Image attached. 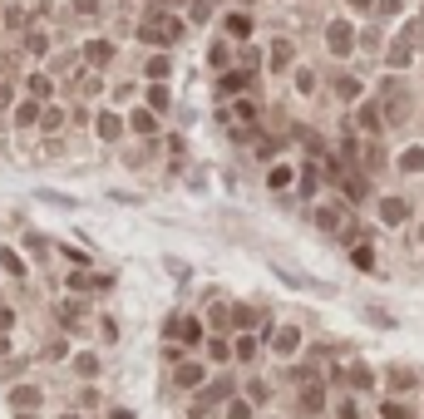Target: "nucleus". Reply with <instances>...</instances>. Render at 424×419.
<instances>
[{
    "mask_svg": "<svg viewBox=\"0 0 424 419\" xmlns=\"http://www.w3.org/2000/svg\"><path fill=\"white\" fill-rule=\"evenodd\" d=\"M355 267H365V272H370V267H375V252H370V247H355Z\"/></svg>",
    "mask_w": 424,
    "mask_h": 419,
    "instance_id": "obj_47",
    "label": "nucleus"
},
{
    "mask_svg": "<svg viewBox=\"0 0 424 419\" xmlns=\"http://www.w3.org/2000/svg\"><path fill=\"white\" fill-rule=\"evenodd\" d=\"M5 355H10V335H0V360H5Z\"/></svg>",
    "mask_w": 424,
    "mask_h": 419,
    "instance_id": "obj_52",
    "label": "nucleus"
},
{
    "mask_svg": "<svg viewBox=\"0 0 424 419\" xmlns=\"http://www.w3.org/2000/svg\"><path fill=\"white\" fill-rule=\"evenodd\" d=\"M345 5H350V10H370L375 0H345Z\"/></svg>",
    "mask_w": 424,
    "mask_h": 419,
    "instance_id": "obj_50",
    "label": "nucleus"
},
{
    "mask_svg": "<svg viewBox=\"0 0 424 419\" xmlns=\"http://www.w3.org/2000/svg\"><path fill=\"white\" fill-rule=\"evenodd\" d=\"M330 89H335V99H340V104H360V94H365V84H360L355 74H335V79H330Z\"/></svg>",
    "mask_w": 424,
    "mask_h": 419,
    "instance_id": "obj_28",
    "label": "nucleus"
},
{
    "mask_svg": "<svg viewBox=\"0 0 424 419\" xmlns=\"http://www.w3.org/2000/svg\"><path fill=\"white\" fill-rule=\"evenodd\" d=\"M40 108H45V104H35V99H25V94H20V104L10 108V128H15V133L40 128Z\"/></svg>",
    "mask_w": 424,
    "mask_h": 419,
    "instance_id": "obj_23",
    "label": "nucleus"
},
{
    "mask_svg": "<svg viewBox=\"0 0 424 419\" xmlns=\"http://www.w3.org/2000/svg\"><path fill=\"white\" fill-rule=\"evenodd\" d=\"M385 380H390V390H415V370H405V365H395Z\"/></svg>",
    "mask_w": 424,
    "mask_h": 419,
    "instance_id": "obj_42",
    "label": "nucleus"
},
{
    "mask_svg": "<svg viewBox=\"0 0 424 419\" xmlns=\"http://www.w3.org/2000/svg\"><path fill=\"white\" fill-rule=\"evenodd\" d=\"M252 30H257V20H252L247 10H237V5H232V10L222 15V35H227L232 45H247V40H252Z\"/></svg>",
    "mask_w": 424,
    "mask_h": 419,
    "instance_id": "obj_17",
    "label": "nucleus"
},
{
    "mask_svg": "<svg viewBox=\"0 0 424 419\" xmlns=\"http://www.w3.org/2000/svg\"><path fill=\"white\" fill-rule=\"evenodd\" d=\"M227 123H262V104L252 99V94H242V99H232V108H227Z\"/></svg>",
    "mask_w": 424,
    "mask_h": 419,
    "instance_id": "obj_24",
    "label": "nucleus"
},
{
    "mask_svg": "<svg viewBox=\"0 0 424 419\" xmlns=\"http://www.w3.org/2000/svg\"><path fill=\"white\" fill-rule=\"evenodd\" d=\"M311 222H316L320 232H350V203H345V198L316 203V208H311Z\"/></svg>",
    "mask_w": 424,
    "mask_h": 419,
    "instance_id": "obj_8",
    "label": "nucleus"
},
{
    "mask_svg": "<svg viewBox=\"0 0 424 419\" xmlns=\"http://www.w3.org/2000/svg\"><path fill=\"white\" fill-rule=\"evenodd\" d=\"M232 65H237V45H232L227 35L212 40V45H208V69H212V74H227Z\"/></svg>",
    "mask_w": 424,
    "mask_h": 419,
    "instance_id": "obj_21",
    "label": "nucleus"
},
{
    "mask_svg": "<svg viewBox=\"0 0 424 419\" xmlns=\"http://www.w3.org/2000/svg\"><path fill=\"white\" fill-rule=\"evenodd\" d=\"M188 15L183 10H138V25H133V35L148 45V50H178L183 40H188Z\"/></svg>",
    "mask_w": 424,
    "mask_h": 419,
    "instance_id": "obj_1",
    "label": "nucleus"
},
{
    "mask_svg": "<svg viewBox=\"0 0 424 419\" xmlns=\"http://www.w3.org/2000/svg\"><path fill=\"white\" fill-rule=\"evenodd\" d=\"M291 84H296L301 99H311V94L320 89V74H316V69H306V65H296V69H291Z\"/></svg>",
    "mask_w": 424,
    "mask_h": 419,
    "instance_id": "obj_32",
    "label": "nucleus"
},
{
    "mask_svg": "<svg viewBox=\"0 0 424 419\" xmlns=\"http://www.w3.org/2000/svg\"><path fill=\"white\" fill-rule=\"evenodd\" d=\"M257 355H262V340H257L252 330H237V335H232V360H237V365H252Z\"/></svg>",
    "mask_w": 424,
    "mask_h": 419,
    "instance_id": "obj_25",
    "label": "nucleus"
},
{
    "mask_svg": "<svg viewBox=\"0 0 424 419\" xmlns=\"http://www.w3.org/2000/svg\"><path fill=\"white\" fill-rule=\"evenodd\" d=\"M296 173H301V168H291V163H272V168H267V188H272V193H286V188L296 183Z\"/></svg>",
    "mask_w": 424,
    "mask_h": 419,
    "instance_id": "obj_30",
    "label": "nucleus"
},
{
    "mask_svg": "<svg viewBox=\"0 0 424 419\" xmlns=\"http://www.w3.org/2000/svg\"><path fill=\"white\" fill-rule=\"evenodd\" d=\"M143 108H153L158 118H168L173 113V84H143V99H138Z\"/></svg>",
    "mask_w": 424,
    "mask_h": 419,
    "instance_id": "obj_22",
    "label": "nucleus"
},
{
    "mask_svg": "<svg viewBox=\"0 0 424 419\" xmlns=\"http://www.w3.org/2000/svg\"><path fill=\"white\" fill-rule=\"evenodd\" d=\"M291 69H296V40L277 35V40L267 45V74L277 79V74H291Z\"/></svg>",
    "mask_w": 424,
    "mask_h": 419,
    "instance_id": "obj_12",
    "label": "nucleus"
},
{
    "mask_svg": "<svg viewBox=\"0 0 424 419\" xmlns=\"http://www.w3.org/2000/svg\"><path fill=\"white\" fill-rule=\"evenodd\" d=\"M108 419H133V410H108Z\"/></svg>",
    "mask_w": 424,
    "mask_h": 419,
    "instance_id": "obj_51",
    "label": "nucleus"
},
{
    "mask_svg": "<svg viewBox=\"0 0 424 419\" xmlns=\"http://www.w3.org/2000/svg\"><path fill=\"white\" fill-rule=\"evenodd\" d=\"M222 415H227V419H252V415H257V405H252L247 395H232V400L222 405Z\"/></svg>",
    "mask_w": 424,
    "mask_h": 419,
    "instance_id": "obj_37",
    "label": "nucleus"
},
{
    "mask_svg": "<svg viewBox=\"0 0 424 419\" xmlns=\"http://www.w3.org/2000/svg\"><path fill=\"white\" fill-rule=\"evenodd\" d=\"M128 99H143V84H133V79H123V84H113V89H108V104H113V108H123Z\"/></svg>",
    "mask_w": 424,
    "mask_h": 419,
    "instance_id": "obj_33",
    "label": "nucleus"
},
{
    "mask_svg": "<svg viewBox=\"0 0 424 419\" xmlns=\"http://www.w3.org/2000/svg\"><path fill=\"white\" fill-rule=\"evenodd\" d=\"M35 133H45V138H60V133H69V104L65 99H55V104L40 108V128Z\"/></svg>",
    "mask_w": 424,
    "mask_h": 419,
    "instance_id": "obj_14",
    "label": "nucleus"
},
{
    "mask_svg": "<svg viewBox=\"0 0 424 419\" xmlns=\"http://www.w3.org/2000/svg\"><path fill=\"white\" fill-rule=\"evenodd\" d=\"M335 415H340V419H360V405H355V400H340Z\"/></svg>",
    "mask_w": 424,
    "mask_h": 419,
    "instance_id": "obj_45",
    "label": "nucleus"
},
{
    "mask_svg": "<svg viewBox=\"0 0 424 419\" xmlns=\"http://www.w3.org/2000/svg\"><path fill=\"white\" fill-rule=\"evenodd\" d=\"M60 419H84V415H79V410H65V415H60Z\"/></svg>",
    "mask_w": 424,
    "mask_h": 419,
    "instance_id": "obj_53",
    "label": "nucleus"
},
{
    "mask_svg": "<svg viewBox=\"0 0 424 419\" xmlns=\"http://www.w3.org/2000/svg\"><path fill=\"white\" fill-rule=\"evenodd\" d=\"M395 163H400V173H424V148H420V143H415V148H405Z\"/></svg>",
    "mask_w": 424,
    "mask_h": 419,
    "instance_id": "obj_40",
    "label": "nucleus"
},
{
    "mask_svg": "<svg viewBox=\"0 0 424 419\" xmlns=\"http://www.w3.org/2000/svg\"><path fill=\"white\" fill-rule=\"evenodd\" d=\"M69 365H74V375H79V380H94V375H99V355H94V350H79Z\"/></svg>",
    "mask_w": 424,
    "mask_h": 419,
    "instance_id": "obj_34",
    "label": "nucleus"
},
{
    "mask_svg": "<svg viewBox=\"0 0 424 419\" xmlns=\"http://www.w3.org/2000/svg\"><path fill=\"white\" fill-rule=\"evenodd\" d=\"M208 360L212 365H227V360H232V335H212L208 340Z\"/></svg>",
    "mask_w": 424,
    "mask_h": 419,
    "instance_id": "obj_36",
    "label": "nucleus"
},
{
    "mask_svg": "<svg viewBox=\"0 0 424 419\" xmlns=\"http://www.w3.org/2000/svg\"><path fill=\"white\" fill-rule=\"evenodd\" d=\"M99 335H104V340H118V320H113V315L99 320Z\"/></svg>",
    "mask_w": 424,
    "mask_h": 419,
    "instance_id": "obj_46",
    "label": "nucleus"
},
{
    "mask_svg": "<svg viewBox=\"0 0 424 419\" xmlns=\"http://www.w3.org/2000/svg\"><path fill=\"white\" fill-rule=\"evenodd\" d=\"M232 395H237V380H232V375H212L208 385L198 390V410H212V405H227Z\"/></svg>",
    "mask_w": 424,
    "mask_h": 419,
    "instance_id": "obj_15",
    "label": "nucleus"
},
{
    "mask_svg": "<svg viewBox=\"0 0 424 419\" xmlns=\"http://www.w3.org/2000/svg\"><path fill=\"white\" fill-rule=\"evenodd\" d=\"M380 222L385 227H405L410 222V203L405 198H380Z\"/></svg>",
    "mask_w": 424,
    "mask_h": 419,
    "instance_id": "obj_27",
    "label": "nucleus"
},
{
    "mask_svg": "<svg viewBox=\"0 0 424 419\" xmlns=\"http://www.w3.org/2000/svg\"><path fill=\"white\" fill-rule=\"evenodd\" d=\"M118 5H133V0H118Z\"/></svg>",
    "mask_w": 424,
    "mask_h": 419,
    "instance_id": "obj_54",
    "label": "nucleus"
},
{
    "mask_svg": "<svg viewBox=\"0 0 424 419\" xmlns=\"http://www.w3.org/2000/svg\"><path fill=\"white\" fill-rule=\"evenodd\" d=\"M345 385H350V390H375V370L350 365V370H345Z\"/></svg>",
    "mask_w": 424,
    "mask_h": 419,
    "instance_id": "obj_38",
    "label": "nucleus"
},
{
    "mask_svg": "<svg viewBox=\"0 0 424 419\" xmlns=\"http://www.w3.org/2000/svg\"><path fill=\"white\" fill-rule=\"evenodd\" d=\"M355 128H360L365 138H380V133H385V113H380V99H360V104H355Z\"/></svg>",
    "mask_w": 424,
    "mask_h": 419,
    "instance_id": "obj_16",
    "label": "nucleus"
},
{
    "mask_svg": "<svg viewBox=\"0 0 424 419\" xmlns=\"http://www.w3.org/2000/svg\"><path fill=\"white\" fill-rule=\"evenodd\" d=\"M108 10V0H65V15L69 20H99Z\"/></svg>",
    "mask_w": 424,
    "mask_h": 419,
    "instance_id": "obj_29",
    "label": "nucleus"
},
{
    "mask_svg": "<svg viewBox=\"0 0 424 419\" xmlns=\"http://www.w3.org/2000/svg\"><path fill=\"white\" fill-rule=\"evenodd\" d=\"M212 10H217V0H188V5H183V15H188V25H193V30L212 25Z\"/></svg>",
    "mask_w": 424,
    "mask_h": 419,
    "instance_id": "obj_31",
    "label": "nucleus"
},
{
    "mask_svg": "<svg viewBox=\"0 0 424 419\" xmlns=\"http://www.w3.org/2000/svg\"><path fill=\"white\" fill-rule=\"evenodd\" d=\"M128 138H138V143H158V138H163V118H158L153 108L133 104V108H128Z\"/></svg>",
    "mask_w": 424,
    "mask_h": 419,
    "instance_id": "obj_10",
    "label": "nucleus"
},
{
    "mask_svg": "<svg viewBox=\"0 0 424 419\" xmlns=\"http://www.w3.org/2000/svg\"><path fill=\"white\" fill-rule=\"evenodd\" d=\"M380 113H385V128H400L415 113V99H410V89L400 79H385L380 84Z\"/></svg>",
    "mask_w": 424,
    "mask_h": 419,
    "instance_id": "obj_2",
    "label": "nucleus"
},
{
    "mask_svg": "<svg viewBox=\"0 0 424 419\" xmlns=\"http://www.w3.org/2000/svg\"><path fill=\"white\" fill-rule=\"evenodd\" d=\"M79 60H84V69L108 74V69L118 65V40H113V35H89V40L79 45Z\"/></svg>",
    "mask_w": 424,
    "mask_h": 419,
    "instance_id": "obj_3",
    "label": "nucleus"
},
{
    "mask_svg": "<svg viewBox=\"0 0 424 419\" xmlns=\"http://www.w3.org/2000/svg\"><path fill=\"white\" fill-rule=\"evenodd\" d=\"M20 94L35 99V104H55V99H60V79H55L45 65H35V69L20 74Z\"/></svg>",
    "mask_w": 424,
    "mask_h": 419,
    "instance_id": "obj_5",
    "label": "nucleus"
},
{
    "mask_svg": "<svg viewBox=\"0 0 424 419\" xmlns=\"http://www.w3.org/2000/svg\"><path fill=\"white\" fill-rule=\"evenodd\" d=\"M5 400H10V410H15V415H30V410H40V405H45V390H40V385H30V380H20V385H10V395H5Z\"/></svg>",
    "mask_w": 424,
    "mask_h": 419,
    "instance_id": "obj_20",
    "label": "nucleus"
},
{
    "mask_svg": "<svg viewBox=\"0 0 424 419\" xmlns=\"http://www.w3.org/2000/svg\"><path fill=\"white\" fill-rule=\"evenodd\" d=\"M208 380H212L208 365H203V360H193V355H183V360L173 365V385H178V390H188V395H198Z\"/></svg>",
    "mask_w": 424,
    "mask_h": 419,
    "instance_id": "obj_13",
    "label": "nucleus"
},
{
    "mask_svg": "<svg viewBox=\"0 0 424 419\" xmlns=\"http://www.w3.org/2000/svg\"><path fill=\"white\" fill-rule=\"evenodd\" d=\"M168 335H178V345L193 355L198 345H208V320H203V315H178V320L168 325Z\"/></svg>",
    "mask_w": 424,
    "mask_h": 419,
    "instance_id": "obj_11",
    "label": "nucleus"
},
{
    "mask_svg": "<svg viewBox=\"0 0 424 419\" xmlns=\"http://www.w3.org/2000/svg\"><path fill=\"white\" fill-rule=\"evenodd\" d=\"M20 55L25 60H35V65H45L50 55H55V30L40 20V25H30L25 35H20Z\"/></svg>",
    "mask_w": 424,
    "mask_h": 419,
    "instance_id": "obj_7",
    "label": "nucleus"
},
{
    "mask_svg": "<svg viewBox=\"0 0 424 419\" xmlns=\"http://www.w3.org/2000/svg\"><path fill=\"white\" fill-rule=\"evenodd\" d=\"M89 133H94L99 143H123V138H128V113L113 108V104H99L94 118H89Z\"/></svg>",
    "mask_w": 424,
    "mask_h": 419,
    "instance_id": "obj_4",
    "label": "nucleus"
},
{
    "mask_svg": "<svg viewBox=\"0 0 424 419\" xmlns=\"http://www.w3.org/2000/svg\"><path fill=\"white\" fill-rule=\"evenodd\" d=\"M0 267H5L10 276H25V257H20L15 247H0Z\"/></svg>",
    "mask_w": 424,
    "mask_h": 419,
    "instance_id": "obj_41",
    "label": "nucleus"
},
{
    "mask_svg": "<svg viewBox=\"0 0 424 419\" xmlns=\"http://www.w3.org/2000/svg\"><path fill=\"white\" fill-rule=\"evenodd\" d=\"M247 400H252V405H267V400H272V385H267V380H247Z\"/></svg>",
    "mask_w": 424,
    "mask_h": 419,
    "instance_id": "obj_43",
    "label": "nucleus"
},
{
    "mask_svg": "<svg viewBox=\"0 0 424 419\" xmlns=\"http://www.w3.org/2000/svg\"><path fill=\"white\" fill-rule=\"evenodd\" d=\"M267 345H272V355H281V360H291L296 350H301V330L296 325H267Z\"/></svg>",
    "mask_w": 424,
    "mask_h": 419,
    "instance_id": "obj_19",
    "label": "nucleus"
},
{
    "mask_svg": "<svg viewBox=\"0 0 424 419\" xmlns=\"http://www.w3.org/2000/svg\"><path fill=\"white\" fill-rule=\"evenodd\" d=\"M296 405H301V415H320L325 410V385L320 380H306L301 395H296Z\"/></svg>",
    "mask_w": 424,
    "mask_h": 419,
    "instance_id": "obj_26",
    "label": "nucleus"
},
{
    "mask_svg": "<svg viewBox=\"0 0 424 419\" xmlns=\"http://www.w3.org/2000/svg\"><path fill=\"white\" fill-rule=\"evenodd\" d=\"M355 45H360V30L350 25V15H335V20H325V50H330L335 60H345Z\"/></svg>",
    "mask_w": 424,
    "mask_h": 419,
    "instance_id": "obj_6",
    "label": "nucleus"
},
{
    "mask_svg": "<svg viewBox=\"0 0 424 419\" xmlns=\"http://www.w3.org/2000/svg\"><path fill=\"white\" fill-rule=\"evenodd\" d=\"M252 325H257V311L242 306V301H232V335H237V330H252Z\"/></svg>",
    "mask_w": 424,
    "mask_h": 419,
    "instance_id": "obj_39",
    "label": "nucleus"
},
{
    "mask_svg": "<svg viewBox=\"0 0 424 419\" xmlns=\"http://www.w3.org/2000/svg\"><path fill=\"white\" fill-rule=\"evenodd\" d=\"M173 79V55L168 50H148L143 55V84H168Z\"/></svg>",
    "mask_w": 424,
    "mask_h": 419,
    "instance_id": "obj_18",
    "label": "nucleus"
},
{
    "mask_svg": "<svg viewBox=\"0 0 424 419\" xmlns=\"http://www.w3.org/2000/svg\"><path fill=\"white\" fill-rule=\"evenodd\" d=\"M15 104H20V79H0V118H10Z\"/></svg>",
    "mask_w": 424,
    "mask_h": 419,
    "instance_id": "obj_35",
    "label": "nucleus"
},
{
    "mask_svg": "<svg viewBox=\"0 0 424 419\" xmlns=\"http://www.w3.org/2000/svg\"><path fill=\"white\" fill-rule=\"evenodd\" d=\"M375 15H390V20H395V15H400V0H375Z\"/></svg>",
    "mask_w": 424,
    "mask_h": 419,
    "instance_id": "obj_48",
    "label": "nucleus"
},
{
    "mask_svg": "<svg viewBox=\"0 0 424 419\" xmlns=\"http://www.w3.org/2000/svg\"><path fill=\"white\" fill-rule=\"evenodd\" d=\"M252 69H242V65H232L227 74H217V84H212V94L222 99V104H232V99H242V94H252Z\"/></svg>",
    "mask_w": 424,
    "mask_h": 419,
    "instance_id": "obj_9",
    "label": "nucleus"
},
{
    "mask_svg": "<svg viewBox=\"0 0 424 419\" xmlns=\"http://www.w3.org/2000/svg\"><path fill=\"white\" fill-rule=\"evenodd\" d=\"M10 325H15V311H10V306H0V335H10Z\"/></svg>",
    "mask_w": 424,
    "mask_h": 419,
    "instance_id": "obj_49",
    "label": "nucleus"
},
{
    "mask_svg": "<svg viewBox=\"0 0 424 419\" xmlns=\"http://www.w3.org/2000/svg\"><path fill=\"white\" fill-rule=\"evenodd\" d=\"M385 419H415V410L410 405H400V400H385V410H380Z\"/></svg>",
    "mask_w": 424,
    "mask_h": 419,
    "instance_id": "obj_44",
    "label": "nucleus"
}]
</instances>
